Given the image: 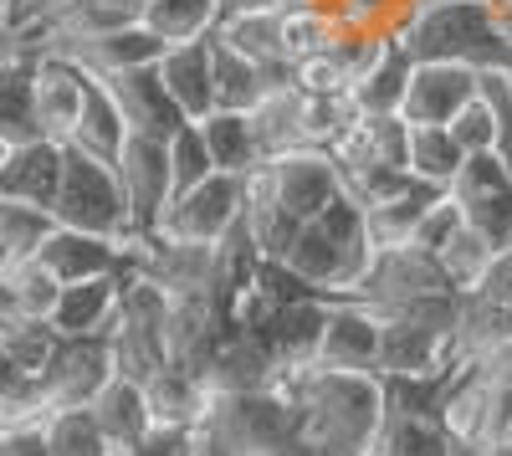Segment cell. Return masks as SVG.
I'll use <instances>...</instances> for the list:
<instances>
[{
    "label": "cell",
    "instance_id": "obj_48",
    "mask_svg": "<svg viewBox=\"0 0 512 456\" xmlns=\"http://www.w3.org/2000/svg\"><path fill=\"white\" fill-rule=\"evenodd\" d=\"M6 31H11V0H0V41H6Z\"/></svg>",
    "mask_w": 512,
    "mask_h": 456
},
{
    "label": "cell",
    "instance_id": "obj_13",
    "mask_svg": "<svg viewBox=\"0 0 512 456\" xmlns=\"http://www.w3.org/2000/svg\"><path fill=\"white\" fill-rule=\"evenodd\" d=\"M477 88H482V72L461 67V62H410L400 118L405 123H451V113L461 103H472Z\"/></svg>",
    "mask_w": 512,
    "mask_h": 456
},
{
    "label": "cell",
    "instance_id": "obj_45",
    "mask_svg": "<svg viewBox=\"0 0 512 456\" xmlns=\"http://www.w3.org/2000/svg\"><path fill=\"white\" fill-rule=\"evenodd\" d=\"M456 226H461V211L451 205V195L441 190V200L420 216V226L410 231V241H405V246H415V252H425V257H436L441 246L451 241V231H456Z\"/></svg>",
    "mask_w": 512,
    "mask_h": 456
},
{
    "label": "cell",
    "instance_id": "obj_18",
    "mask_svg": "<svg viewBox=\"0 0 512 456\" xmlns=\"http://www.w3.org/2000/svg\"><path fill=\"white\" fill-rule=\"evenodd\" d=\"M108 82V93L128 123V134H144V139H169L180 129V108L169 103V93L159 88V77H154V62L149 67H128V72H113L103 77Z\"/></svg>",
    "mask_w": 512,
    "mask_h": 456
},
{
    "label": "cell",
    "instance_id": "obj_9",
    "mask_svg": "<svg viewBox=\"0 0 512 456\" xmlns=\"http://www.w3.org/2000/svg\"><path fill=\"white\" fill-rule=\"evenodd\" d=\"M456 359L461 354H456L451 328H436L410 313L379 318V364H374L379 380H431V375H446Z\"/></svg>",
    "mask_w": 512,
    "mask_h": 456
},
{
    "label": "cell",
    "instance_id": "obj_51",
    "mask_svg": "<svg viewBox=\"0 0 512 456\" xmlns=\"http://www.w3.org/2000/svg\"><path fill=\"white\" fill-rule=\"evenodd\" d=\"M410 6H431V0H410Z\"/></svg>",
    "mask_w": 512,
    "mask_h": 456
},
{
    "label": "cell",
    "instance_id": "obj_3",
    "mask_svg": "<svg viewBox=\"0 0 512 456\" xmlns=\"http://www.w3.org/2000/svg\"><path fill=\"white\" fill-rule=\"evenodd\" d=\"M395 41L410 62H461L472 72H512V47L502 41L487 0H431L410 6Z\"/></svg>",
    "mask_w": 512,
    "mask_h": 456
},
{
    "label": "cell",
    "instance_id": "obj_24",
    "mask_svg": "<svg viewBox=\"0 0 512 456\" xmlns=\"http://www.w3.org/2000/svg\"><path fill=\"white\" fill-rule=\"evenodd\" d=\"M405 77H410V57L395 36H384L379 41V52L374 62L349 82V108L359 118H384V113H400V98H405Z\"/></svg>",
    "mask_w": 512,
    "mask_h": 456
},
{
    "label": "cell",
    "instance_id": "obj_37",
    "mask_svg": "<svg viewBox=\"0 0 512 456\" xmlns=\"http://www.w3.org/2000/svg\"><path fill=\"white\" fill-rule=\"evenodd\" d=\"M57 339L62 334L47 318H16V323L0 328V354H6L16 369H26L31 380H41V369H47L52 354H57Z\"/></svg>",
    "mask_w": 512,
    "mask_h": 456
},
{
    "label": "cell",
    "instance_id": "obj_25",
    "mask_svg": "<svg viewBox=\"0 0 512 456\" xmlns=\"http://www.w3.org/2000/svg\"><path fill=\"white\" fill-rule=\"evenodd\" d=\"M328 303H333V298H292V303H282V308L267 318L262 339H267L277 369L313 364V354H318V334H323V318H328Z\"/></svg>",
    "mask_w": 512,
    "mask_h": 456
},
{
    "label": "cell",
    "instance_id": "obj_26",
    "mask_svg": "<svg viewBox=\"0 0 512 456\" xmlns=\"http://www.w3.org/2000/svg\"><path fill=\"white\" fill-rule=\"evenodd\" d=\"M88 416L98 421L103 441L118 451V446H139L154 421H149V400H144V385L128 380V375H108V385L88 400Z\"/></svg>",
    "mask_w": 512,
    "mask_h": 456
},
{
    "label": "cell",
    "instance_id": "obj_16",
    "mask_svg": "<svg viewBox=\"0 0 512 456\" xmlns=\"http://www.w3.org/2000/svg\"><path fill=\"white\" fill-rule=\"evenodd\" d=\"M82 62H72L67 52H41L36 57V129L41 139L67 144L82 113Z\"/></svg>",
    "mask_w": 512,
    "mask_h": 456
},
{
    "label": "cell",
    "instance_id": "obj_1",
    "mask_svg": "<svg viewBox=\"0 0 512 456\" xmlns=\"http://www.w3.org/2000/svg\"><path fill=\"white\" fill-rule=\"evenodd\" d=\"M272 390L292 405L297 436L313 456H359L374 446L384 421V385L379 375H349L328 364H292L277 369Z\"/></svg>",
    "mask_w": 512,
    "mask_h": 456
},
{
    "label": "cell",
    "instance_id": "obj_29",
    "mask_svg": "<svg viewBox=\"0 0 512 456\" xmlns=\"http://www.w3.org/2000/svg\"><path fill=\"white\" fill-rule=\"evenodd\" d=\"M267 88H272V77H267L262 67L246 62L241 52L226 47V41L210 36V98H216V108H226V113H251L256 103L267 98Z\"/></svg>",
    "mask_w": 512,
    "mask_h": 456
},
{
    "label": "cell",
    "instance_id": "obj_36",
    "mask_svg": "<svg viewBox=\"0 0 512 456\" xmlns=\"http://www.w3.org/2000/svg\"><path fill=\"white\" fill-rule=\"evenodd\" d=\"M492 246L472 231V226H456L451 231V241L436 252V267H441V277H446V287L451 293H472V287L482 282V272L492 267Z\"/></svg>",
    "mask_w": 512,
    "mask_h": 456
},
{
    "label": "cell",
    "instance_id": "obj_2",
    "mask_svg": "<svg viewBox=\"0 0 512 456\" xmlns=\"http://www.w3.org/2000/svg\"><path fill=\"white\" fill-rule=\"evenodd\" d=\"M374 257V241L364 226V211L349 195H333L313 221L297 226V236L287 241V252L277 257L292 277H303L318 298L344 303L354 293V282L364 277Z\"/></svg>",
    "mask_w": 512,
    "mask_h": 456
},
{
    "label": "cell",
    "instance_id": "obj_35",
    "mask_svg": "<svg viewBox=\"0 0 512 456\" xmlns=\"http://www.w3.org/2000/svg\"><path fill=\"white\" fill-rule=\"evenodd\" d=\"M41 441H47V456H113L98 421L88 416V405L47 410V416H41Z\"/></svg>",
    "mask_w": 512,
    "mask_h": 456
},
{
    "label": "cell",
    "instance_id": "obj_8",
    "mask_svg": "<svg viewBox=\"0 0 512 456\" xmlns=\"http://www.w3.org/2000/svg\"><path fill=\"white\" fill-rule=\"evenodd\" d=\"M446 195L461 211V226H472L492 252L512 246V170L497 154H466Z\"/></svg>",
    "mask_w": 512,
    "mask_h": 456
},
{
    "label": "cell",
    "instance_id": "obj_43",
    "mask_svg": "<svg viewBox=\"0 0 512 456\" xmlns=\"http://www.w3.org/2000/svg\"><path fill=\"white\" fill-rule=\"evenodd\" d=\"M451 139L461 144V154H492V108H487V98H482V88H477V98L472 103H461L456 113H451Z\"/></svg>",
    "mask_w": 512,
    "mask_h": 456
},
{
    "label": "cell",
    "instance_id": "obj_14",
    "mask_svg": "<svg viewBox=\"0 0 512 456\" xmlns=\"http://www.w3.org/2000/svg\"><path fill=\"white\" fill-rule=\"evenodd\" d=\"M313 364L349 369V375H374V364H379V313L354 303V298L328 303Z\"/></svg>",
    "mask_w": 512,
    "mask_h": 456
},
{
    "label": "cell",
    "instance_id": "obj_33",
    "mask_svg": "<svg viewBox=\"0 0 512 456\" xmlns=\"http://www.w3.org/2000/svg\"><path fill=\"white\" fill-rule=\"evenodd\" d=\"M333 36H338V21L328 16L323 0H282V62L287 67L328 52Z\"/></svg>",
    "mask_w": 512,
    "mask_h": 456
},
{
    "label": "cell",
    "instance_id": "obj_31",
    "mask_svg": "<svg viewBox=\"0 0 512 456\" xmlns=\"http://www.w3.org/2000/svg\"><path fill=\"white\" fill-rule=\"evenodd\" d=\"M461 144L451 139L446 123H410L405 129V175L425 180V185H451V175L461 170Z\"/></svg>",
    "mask_w": 512,
    "mask_h": 456
},
{
    "label": "cell",
    "instance_id": "obj_50",
    "mask_svg": "<svg viewBox=\"0 0 512 456\" xmlns=\"http://www.w3.org/2000/svg\"><path fill=\"white\" fill-rule=\"evenodd\" d=\"M6 149H11V144H6V139H0V159H6Z\"/></svg>",
    "mask_w": 512,
    "mask_h": 456
},
{
    "label": "cell",
    "instance_id": "obj_11",
    "mask_svg": "<svg viewBox=\"0 0 512 456\" xmlns=\"http://www.w3.org/2000/svg\"><path fill=\"white\" fill-rule=\"evenodd\" d=\"M113 175L128 205V236H154L164 205H169V164H164V139H144V134H128L118 159H113Z\"/></svg>",
    "mask_w": 512,
    "mask_h": 456
},
{
    "label": "cell",
    "instance_id": "obj_23",
    "mask_svg": "<svg viewBox=\"0 0 512 456\" xmlns=\"http://www.w3.org/2000/svg\"><path fill=\"white\" fill-rule=\"evenodd\" d=\"M441 200V185H425V180H400L395 190H384L379 200L359 205L364 211V226H369V241H374V252L379 246H405L410 231L420 226V216L431 211V205Z\"/></svg>",
    "mask_w": 512,
    "mask_h": 456
},
{
    "label": "cell",
    "instance_id": "obj_15",
    "mask_svg": "<svg viewBox=\"0 0 512 456\" xmlns=\"http://www.w3.org/2000/svg\"><path fill=\"white\" fill-rule=\"evenodd\" d=\"M210 36L226 41V47L241 52L246 62H256L272 82H292V67L282 62V0H272V6H236V11H226Z\"/></svg>",
    "mask_w": 512,
    "mask_h": 456
},
{
    "label": "cell",
    "instance_id": "obj_21",
    "mask_svg": "<svg viewBox=\"0 0 512 456\" xmlns=\"http://www.w3.org/2000/svg\"><path fill=\"white\" fill-rule=\"evenodd\" d=\"M57 52H67L72 62H82L98 77H113V72H128V67L159 62L164 41L154 31H144L139 21H128V26H113V31H98V36H77V41H67V47H57Z\"/></svg>",
    "mask_w": 512,
    "mask_h": 456
},
{
    "label": "cell",
    "instance_id": "obj_4",
    "mask_svg": "<svg viewBox=\"0 0 512 456\" xmlns=\"http://www.w3.org/2000/svg\"><path fill=\"white\" fill-rule=\"evenodd\" d=\"M205 436L216 456H313L297 436L292 405L262 385V390H236V395H210L205 405Z\"/></svg>",
    "mask_w": 512,
    "mask_h": 456
},
{
    "label": "cell",
    "instance_id": "obj_28",
    "mask_svg": "<svg viewBox=\"0 0 512 456\" xmlns=\"http://www.w3.org/2000/svg\"><path fill=\"white\" fill-rule=\"evenodd\" d=\"M200 139H205V154L216 170L226 175H251L262 164V144H256V123L251 113H226V108H210L200 123Z\"/></svg>",
    "mask_w": 512,
    "mask_h": 456
},
{
    "label": "cell",
    "instance_id": "obj_34",
    "mask_svg": "<svg viewBox=\"0 0 512 456\" xmlns=\"http://www.w3.org/2000/svg\"><path fill=\"white\" fill-rule=\"evenodd\" d=\"M359 113L349 108L344 93H303L297 88V149H323L354 123Z\"/></svg>",
    "mask_w": 512,
    "mask_h": 456
},
{
    "label": "cell",
    "instance_id": "obj_44",
    "mask_svg": "<svg viewBox=\"0 0 512 456\" xmlns=\"http://www.w3.org/2000/svg\"><path fill=\"white\" fill-rule=\"evenodd\" d=\"M482 98L492 108V154L512 170V88H507V72H482Z\"/></svg>",
    "mask_w": 512,
    "mask_h": 456
},
{
    "label": "cell",
    "instance_id": "obj_10",
    "mask_svg": "<svg viewBox=\"0 0 512 456\" xmlns=\"http://www.w3.org/2000/svg\"><path fill=\"white\" fill-rule=\"evenodd\" d=\"M113 375V344L108 334L57 339L52 364L41 369V410H77L88 405Z\"/></svg>",
    "mask_w": 512,
    "mask_h": 456
},
{
    "label": "cell",
    "instance_id": "obj_47",
    "mask_svg": "<svg viewBox=\"0 0 512 456\" xmlns=\"http://www.w3.org/2000/svg\"><path fill=\"white\" fill-rule=\"evenodd\" d=\"M487 11H492V21H497L502 41H507V47H512V0H487Z\"/></svg>",
    "mask_w": 512,
    "mask_h": 456
},
{
    "label": "cell",
    "instance_id": "obj_19",
    "mask_svg": "<svg viewBox=\"0 0 512 456\" xmlns=\"http://www.w3.org/2000/svg\"><path fill=\"white\" fill-rule=\"evenodd\" d=\"M154 77H159V88L169 93V103L180 108V118L200 123L210 108H216V98H210V36L164 47L159 62H154Z\"/></svg>",
    "mask_w": 512,
    "mask_h": 456
},
{
    "label": "cell",
    "instance_id": "obj_38",
    "mask_svg": "<svg viewBox=\"0 0 512 456\" xmlns=\"http://www.w3.org/2000/svg\"><path fill=\"white\" fill-rule=\"evenodd\" d=\"M164 164H169V195H180V190L200 185L205 175H216V164H210L195 123H180V129L164 139Z\"/></svg>",
    "mask_w": 512,
    "mask_h": 456
},
{
    "label": "cell",
    "instance_id": "obj_17",
    "mask_svg": "<svg viewBox=\"0 0 512 456\" xmlns=\"http://www.w3.org/2000/svg\"><path fill=\"white\" fill-rule=\"evenodd\" d=\"M57 180H62V144L57 139L11 144L6 159H0V200H21V205H36V211L52 216Z\"/></svg>",
    "mask_w": 512,
    "mask_h": 456
},
{
    "label": "cell",
    "instance_id": "obj_42",
    "mask_svg": "<svg viewBox=\"0 0 512 456\" xmlns=\"http://www.w3.org/2000/svg\"><path fill=\"white\" fill-rule=\"evenodd\" d=\"M57 221L47 216V211H36V205H21V200H0V241L11 246V257L21 262V257H31L36 246H41V236H47Z\"/></svg>",
    "mask_w": 512,
    "mask_h": 456
},
{
    "label": "cell",
    "instance_id": "obj_20",
    "mask_svg": "<svg viewBox=\"0 0 512 456\" xmlns=\"http://www.w3.org/2000/svg\"><path fill=\"white\" fill-rule=\"evenodd\" d=\"M128 277H88V282H67L57 287V303L47 313V323L62 339H82V334H108L118 318V298H123Z\"/></svg>",
    "mask_w": 512,
    "mask_h": 456
},
{
    "label": "cell",
    "instance_id": "obj_27",
    "mask_svg": "<svg viewBox=\"0 0 512 456\" xmlns=\"http://www.w3.org/2000/svg\"><path fill=\"white\" fill-rule=\"evenodd\" d=\"M82 72H88V67H82ZM123 139H128V123H123V113H118V103L108 93V82L98 72H88V77H82V113H77V129H72L67 144L82 149V154H93V159H103V164H113Z\"/></svg>",
    "mask_w": 512,
    "mask_h": 456
},
{
    "label": "cell",
    "instance_id": "obj_49",
    "mask_svg": "<svg viewBox=\"0 0 512 456\" xmlns=\"http://www.w3.org/2000/svg\"><path fill=\"white\" fill-rule=\"evenodd\" d=\"M11 262H16V257H11V246H6V241H0V272H6Z\"/></svg>",
    "mask_w": 512,
    "mask_h": 456
},
{
    "label": "cell",
    "instance_id": "obj_22",
    "mask_svg": "<svg viewBox=\"0 0 512 456\" xmlns=\"http://www.w3.org/2000/svg\"><path fill=\"white\" fill-rule=\"evenodd\" d=\"M144 400H149V421L154 431H190L205 421L210 390L200 375H190L185 364H159L144 380Z\"/></svg>",
    "mask_w": 512,
    "mask_h": 456
},
{
    "label": "cell",
    "instance_id": "obj_5",
    "mask_svg": "<svg viewBox=\"0 0 512 456\" xmlns=\"http://www.w3.org/2000/svg\"><path fill=\"white\" fill-rule=\"evenodd\" d=\"M52 221L88 231V236L128 241V205H123L113 164L62 144V180H57V200H52Z\"/></svg>",
    "mask_w": 512,
    "mask_h": 456
},
{
    "label": "cell",
    "instance_id": "obj_7",
    "mask_svg": "<svg viewBox=\"0 0 512 456\" xmlns=\"http://www.w3.org/2000/svg\"><path fill=\"white\" fill-rule=\"evenodd\" d=\"M241 205H246V175L216 170V175H205L200 185L169 195L154 236L180 241V246H216L241 221Z\"/></svg>",
    "mask_w": 512,
    "mask_h": 456
},
{
    "label": "cell",
    "instance_id": "obj_46",
    "mask_svg": "<svg viewBox=\"0 0 512 456\" xmlns=\"http://www.w3.org/2000/svg\"><path fill=\"white\" fill-rule=\"evenodd\" d=\"M0 456H47V441H41V416L21 421V426H0Z\"/></svg>",
    "mask_w": 512,
    "mask_h": 456
},
{
    "label": "cell",
    "instance_id": "obj_12",
    "mask_svg": "<svg viewBox=\"0 0 512 456\" xmlns=\"http://www.w3.org/2000/svg\"><path fill=\"white\" fill-rule=\"evenodd\" d=\"M31 262L47 272L57 287L67 282H88V277H128V252L113 236H88L72 226H52L31 252Z\"/></svg>",
    "mask_w": 512,
    "mask_h": 456
},
{
    "label": "cell",
    "instance_id": "obj_6",
    "mask_svg": "<svg viewBox=\"0 0 512 456\" xmlns=\"http://www.w3.org/2000/svg\"><path fill=\"white\" fill-rule=\"evenodd\" d=\"M333 195H338V175H333V159L323 149H282V154H267L246 175V200L272 205L287 226L313 221Z\"/></svg>",
    "mask_w": 512,
    "mask_h": 456
},
{
    "label": "cell",
    "instance_id": "obj_40",
    "mask_svg": "<svg viewBox=\"0 0 512 456\" xmlns=\"http://www.w3.org/2000/svg\"><path fill=\"white\" fill-rule=\"evenodd\" d=\"M0 282H6V293H11V313L16 318H47L52 303H57V282L41 272L31 257L11 262L6 272H0Z\"/></svg>",
    "mask_w": 512,
    "mask_h": 456
},
{
    "label": "cell",
    "instance_id": "obj_39",
    "mask_svg": "<svg viewBox=\"0 0 512 456\" xmlns=\"http://www.w3.org/2000/svg\"><path fill=\"white\" fill-rule=\"evenodd\" d=\"M323 6L344 31L364 36H395L400 21L410 16V0H323Z\"/></svg>",
    "mask_w": 512,
    "mask_h": 456
},
{
    "label": "cell",
    "instance_id": "obj_41",
    "mask_svg": "<svg viewBox=\"0 0 512 456\" xmlns=\"http://www.w3.org/2000/svg\"><path fill=\"white\" fill-rule=\"evenodd\" d=\"M47 416L41 410V380H31L26 369H16L6 354H0V426H21Z\"/></svg>",
    "mask_w": 512,
    "mask_h": 456
},
{
    "label": "cell",
    "instance_id": "obj_30",
    "mask_svg": "<svg viewBox=\"0 0 512 456\" xmlns=\"http://www.w3.org/2000/svg\"><path fill=\"white\" fill-rule=\"evenodd\" d=\"M221 16H226V0H144L139 6V26L154 31L164 47L210 36Z\"/></svg>",
    "mask_w": 512,
    "mask_h": 456
},
{
    "label": "cell",
    "instance_id": "obj_32",
    "mask_svg": "<svg viewBox=\"0 0 512 456\" xmlns=\"http://www.w3.org/2000/svg\"><path fill=\"white\" fill-rule=\"evenodd\" d=\"M374 451L379 456H461V446L441 431V421L410 416V410H384Z\"/></svg>",
    "mask_w": 512,
    "mask_h": 456
}]
</instances>
